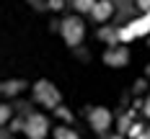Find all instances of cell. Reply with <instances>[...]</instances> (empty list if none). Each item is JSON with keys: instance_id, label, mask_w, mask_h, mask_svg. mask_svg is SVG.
<instances>
[{"instance_id": "obj_1", "label": "cell", "mask_w": 150, "mask_h": 139, "mask_svg": "<svg viewBox=\"0 0 150 139\" xmlns=\"http://www.w3.org/2000/svg\"><path fill=\"white\" fill-rule=\"evenodd\" d=\"M65 39H67L70 44H75V41L80 39V26H78V21H67V23H65Z\"/></svg>"}, {"instance_id": "obj_5", "label": "cell", "mask_w": 150, "mask_h": 139, "mask_svg": "<svg viewBox=\"0 0 150 139\" xmlns=\"http://www.w3.org/2000/svg\"><path fill=\"white\" fill-rule=\"evenodd\" d=\"M148 113H150V101H148Z\"/></svg>"}, {"instance_id": "obj_4", "label": "cell", "mask_w": 150, "mask_h": 139, "mask_svg": "<svg viewBox=\"0 0 150 139\" xmlns=\"http://www.w3.org/2000/svg\"><path fill=\"white\" fill-rule=\"evenodd\" d=\"M140 3H142V5H145V8H150V0H140Z\"/></svg>"}, {"instance_id": "obj_3", "label": "cell", "mask_w": 150, "mask_h": 139, "mask_svg": "<svg viewBox=\"0 0 150 139\" xmlns=\"http://www.w3.org/2000/svg\"><path fill=\"white\" fill-rule=\"evenodd\" d=\"M106 10H109V5H101V8H98V13H96V15H98V18H104V15H106Z\"/></svg>"}, {"instance_id": "obj_2", "label": "cell", "mask_w": 150, "mask_h": 139, "mask_svg": "<svg viewBox=\"0 0 150 139\" xmlns=\"http://www.w3.org/2000/svg\"><path fill=\"white\" fill-rule=\"evenodd\" d=\"M93 121H96V126H98V129H104V124H106V113H104V111H96V119H93Z\"/></svg>"}]
</instances>
